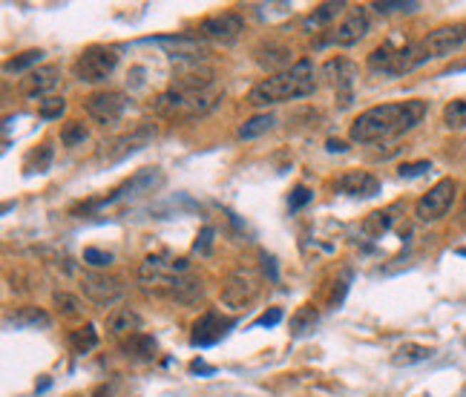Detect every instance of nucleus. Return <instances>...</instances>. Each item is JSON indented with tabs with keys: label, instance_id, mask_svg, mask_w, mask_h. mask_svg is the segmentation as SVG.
<instances>
[{
	"label": "nucleus",
	"instance_id": "1",
	"mask_svg": "<svg viewBox=\"0 0 466 397\" xmlns=\"http://www.w3.org/2000/svg\"><path fill=\"white\" fill-rule=\"evenodd\" d=\"M426 115V101L423 98H409V101H395V104H377L360 113L348 135L354 144H374L385 138H398L409 130H415Z\"/></svg>",
	"mask_w": 466,
	"mask_h": 397
},
{
	"label": "nucleus",
	"instance_id": "2",
	"mask_svg": "<svg viewBox=\"0 0 466 397\" xmlns=\"http://www.w3.org/2000/svg\"><path fill=\"white\" fill-rule=\"evenodd\" d=\"M314 90H317V66L311 58H299L296 63H291V69L259 81L248 93V104L251 107H268V104L296 101V98L311 96Z\"/></svg>",
	"mask_w": 466,
	"mask_h": 397
},
{
	"label": "nucleus",
	"instance_id": "3",
	"mask_svg": "<svg viewBox=\"0 0 466 397\" xmlns=\"http://www.w3.org/2000/svg\"><path fill=\"white\" fill-rule=\"evenodd\" d=\"M219 101H222V90L219 87H210V90H176V87H167L165 93L155 96L152 113L159 118H167V121L202 118Z\"/></svg>",
	"mask_w": 466,
	"mask_h": 397
},
{
	"label": "nucleus",
	"instance_id": "4",
	"mask_svg": "<svg viewBox=\"0 0 466 397\" xmlns=\"http://www.w3.org/2000/svg\"><path fill=\"white\" fill-rule=\"evenodd\" d=\"M463 43H466V24H446V26L432 29L426 38H420V41L412 43V61H415V69L423 66L426 61L455 55Z\"/></svg>",
	"mask_w": 466,
	"mask_h": 397
},
{
	"label": "nucleus",
	"instance_id": "5",
	"mask_svg": "<svg viewBox=\"0 0 466 397\" xmlns=\"http://www.w3.org/2000/svg\"><path fill=\"white\" fill-rule=\"evenodd\" d=\"M115 66H118V52L113 46L93 43V46L81 49V55L75 58L72 75H75V81H81V84H101L115 72Z\"/></svg>",
	"mask_w": 466,
	"mask_h": 397
},
{
	"label": "nucleus",
	"instance_id": "6",
	"mask_svg": "<svg viewBox=\"0 0 466 397\" xmlns=\"http://www.w3.org/2000/svg\"><path fill=\"white\" fill-rule=\"evenodd\" d=\"M152 135H155V127L152 124H135L133 130H127V133L104 141L98 147V153H95V162L98 165H115V162H121V158L138 153L141 147H147L152 141Z\"/></svg>",
	"mask_w": 466,
	"mask_h": 397
},
{
	"label": "nucleus",
	"instance_id": "7",
	"mask_svg": "<svg viewBox=\"0 0 466 397\" xmlns=\"http://www.w3.org/2000/svg\"><path fill=\"white\" fill-rule=\"evenodd\" d=\"M162 185H165L162 167H141V170H135L124 185H118L110 196H104V199H98V202H90L84 210L104 207V205H113V202H121V199H135V196H144V193H155Z\"/></svg>",
	"mask_w": 466,
	"mask_h": 397
},
{
	"label": "nucleus",
	"instance_id": "8",
	"mask_svg": "<svg viewBox=\"0 0 466 397\" xmlns=\"http://www.w3.org/2000/svg\"><path fill=\"white\" fill-rule=\"evenodd\" d=\"M259 297V277L251 268H237L230 271L227 279L222 282V305L239 311L245 305H251Z\"/></svg>",
	"mask_w": 466,
	"mask_h": 397
},
{
	"label": "nucleus",
	"instance_id": "9",
	"mask_svg": "<svg viewBox=\"0 0 466 397\" xmlns=\"http://www.w3.org/2000/svg\"><path fill=\"white\" fill-rule=\"evenodd\" d=\"M457 196V182L455 179H440L437 185H432L415 205V216L420 222H437L449 213L452 202Z\"/></svg>",
	"mask_w": 466,
	"mask_h": 397
},
{
	"label": "nucleus",
	"instance_id": "10",
	"mask_svg": "<svg viewBox=\"0 0 466 397\" xmlns=\"http://www.w3.org/2000/svg\"><path fill=\"white\" fill-rule=\"evenodd\" d=\"M242 32H245V18L242 15H237V12H219V15L204 18L196 26L193 35L207 38V41H216V43H233Z\"/></svg>",
	"mask_w": 466,
	"mask_h": 397
},
{
	"label": "nucleus",
	"instance_id": "11",
	"mask_svg": "<svg viewBox=\"0 0 466 397\" xmlns=\"http://www.w3.org/2000/svg\"><path fill=\"white\" fill-rule=\"evenodd\" d=\"M127 96L124 93H118V90H101V93H93L87 101H84V110H87V115L95 121V124H115L121 115H124V110H127Z\"/></svg>",
	"mask_w": 466,
	"mask_h": 397
},
{
	"label": "nucleus",
	"instance_id": "12",
	"mask_svg": "<svg viewBox=\"0 0 466 397\" xmlns=\"http://www.w3.org/2000/svg\"><path fill=\"white\" fill-rule=\"evenodd\" d=\"M81 291L95 305H113V302H118L124 297L121 279L107 274V271H84L81 274Z\"/></svg>",
	"mask_w": 466,
	"mask_h": 397
},
{
	"label": "nucleus",
	"instance_id": "13",
	"mask_svg": "<svg viewBox=\"0 0 466 397\" xmlns=\"http://www.w3.org/2000/svg\"><path fill=\"white\" fill-rule=\"evenodd\" d=\"M179 274H187V262L185 259H167L162 254L155 257H147L141 265H138V282L141 285H155V288H165L173 277Z\"/></svg>",
	"mask_w": 466,
	"mask_h": 397
},
{
	"label": "nucleus",
	"instance_id": "14",
	"mask_svg": "<svg viewBox=\"0 0 466 397\" xmlns=\"http://www.w3.org/2000/svg\"><path fill=\"white\" fill-rule=\"evenodd\" d=\"M323 78L337 90L340 96V107H348L351 104V90H354V78H357V66L348 61V58H328L323 63Z\"/></svg>",
	"mask_w": 466,
	"mask_h": 397
},
{
	"label": "nucleus",
	"instance_id": "15",
	"mask_svg": "<svg viewBox=\"0 0 466 397\" xmlns=\"http://www.w3.org/2000/svg\"><path fill=\"white\" fill-rule=\"evenodd\" d=\"M233 326V320H227V316H222L219 311H204L199 320L193 323V337H190V343L196 346V349H207V346H216L224 334H227V329Z\"/></svg>",
	"mask_w": 466,
	"mask_h": 397
},
{
	"label": "nucleus",
	"instance_id": "16",
	"mask_svg": "<svg viewBox=\"0 0 466 397\" xmlns=\"http://www.w3.org/2000/svg\"><path fill=\"white\" fill-rule=\"evenodd\" d=\"M159 43L167 46V55L176 58L179 63H202L207 55L199 35H167V38H159Z\"/></svg>",
	"mask_w": 466,
	"mask_h": 397
},
{
	"label": "nucleus",
	"instance_id": "17",
	"mask_svg": "<svg viewBox=\"0 0 466 397\" xmlns=\"http://www.w3.org/2000/svg\"><path fill=\"white\" fill-rule=\"evenodd\" d=\"M58 81H61V69L58 66H38V69H32L24 81H21V93L26 96V98H38V101H43V98H49V93L58 87Z\"/></svg>",
	"mask_w": 466,
	"mask_h": 397
},
{
	"label": "nucleus",
	"instance_id": "18",
	"mask_svg": "<svg viewBox=\"0 0 466 397\" xmlns=\"http://www.w3.org/2000/svg\"><path fill=\"white\" fill-rule=\"evenodd\" d=\"M334 187L346 196H354V199H368V196H377L380 193V179L366 173V170H346L343 176H337Z\"/></svg>",
	"mask_w": 466,
	"mask_h": 397
},
{
	"label": "nucleus",
	"instance_id": "19",
	"mask_svg": "<svg viewBox=\"0 0 466 397\" xmlns=\"http://www.w3.org/2000/svg\"><path fill=\"white\" fill-rule=\"evenodd\" d=\"M366 32H368V18H366V12H348V15L337 24V29L331 32V43H337V46H351V43L363 41Z\"/></svg>",
	"mask_w": 466,
	"mask_h": 397
},
{
	"label": "nucleus",
	"instance_id": "20",
	"mask_svg": "<svg viewBox=\"0 0 466 397\" xmlns=\"http://www.w3.org/2000/svg\"><path fill=\"white\" fill-rule=\"evenodd\" d=\"M165 294H167L170 299H176V302L190 305V302H199V299H202L204 288H202V279H199V277L179 274V277H173V279L165 285Z\"/></svg>",
	"mask_w": 466,
	"mask_h": 397
},
{
	"label": "nucleus",
	"instance_id": "21",
	"mask_svg": "<svg viewBox=\"0 0 466 397\" xmlns=\"http://www.w3.org/2000/svg\"><path fill=\"white\" fill-rule=\"evenodd\" d=\"M6 326H15V329H49V314L43 308H35V305H24V308H15L12 314H6Z\"/></svg>",
	"mask_w": 466,
	"mask_h": 397
},
{
	"label": "nucleus",
	"instance_id": "22",
	"mask_svg": "<svg viewBox=\"0 0 466 397\" xmlns=\"http://www.w3.org/2000/svg\"><path fill=\"white\" fill-rule=\"evenodd\" d=\"M257 61H259V66H265V69H271V72H285V69H291L288 63H291V49L288 46H282V43H268V46H259L257 49Z\"/></svg>",
	"mask_w": 466,
	"mask_h": 397
},
{
	"label": "nucleus",
	"instance_id": "23",
	"mask_svg": "<svg viewBox=\"0 0 466 397\" xmlns=\"http://www.w3.org/2000/svg\"><path fill=\"white\" fill-rule=\"evenodd\" d=\"M141 329V316L133 308H115L107 316V331L110 334H135Z\"/></svg>",
	"mask_w": 466,
	"mask_h": 397
},
{
	"label": "nucleus",
	"instance_id": "24",
	"mask_svg": "<svg viewBox=\"0 0 466 397\" xmlns=\"http://www.w3.org/2000/svg\"><path fill=\"white\" fill-rule=\"evenodd\" d=\"M274 127H276V115H271V113H259V115H251L248 121H242L239 130H237V135H239L242 141H254V138L271 133Z\"/></svg>",
	"mask_w": 466,
	"mask_h": 397
},
{
	"label": "nucleus",
	"instance_id": "25",
	"mask_svg": "<svg viewBox=\"0 0 466 397\" xmlns=\"http://www.w3.org/2000/svg\"><path fill=\"white\" fill-rule=\"evenodd\" d=\"M398 55H400V49H395L392 43H380L377 49L368 52V66L374 72H383V75H395Z\"/></svg>",
	"mask_w": 466,
	"mask_h": 397
},
{
	"label": "nucleus",
	"instance_id": "26",
	"mask_svg": "<svg viewBox=\"0 0 466 397\" xmlns=\"http://www.w3.org/2000/svg\"><path fill=\"white\" fill-rule=\"evenodd\" d=\"M52 158H55V150H52L46 141L38 144V147L29 150L26 158H24V173H26V176H32V173H46V170L52 167Z\"/></svg>",
	"mask_w": 466,
	"mask_h": 397
},
{
	"label": "nucleus",
	"instance_id": "27",
	"mask_svg": "<svg viewBox=\"0 0 466 397\" xmlns=\"http://www.w3.org/2000/svg\"><path fill=\"white\" fill-rule=\"evenodd\" d=\"M121 349H124L127 354L138 357V360H152V357H155V351H159V346H155V340H152L150 334H141V331L130 334V340H127Z\"/></svg>",
	"mask_w": 466,
	"mask_h": 397
},
{
	"label": "nucleus",
	"instance_id": "28",
	"mask_svg": "<svg viewBox=\"0 0 466 397\" xmlns=\"http://www.w3.org/2000/svg\"><path fill=\"white\" fill-rule=\"evenodd\" d=\"M343 9H346L343 0H337V4H320L314 12L305 18V29H323V26H328Z\"/></svg>",
	"mask_w": 466,
	"mask_h": 397
},
{
	"label": "nucleus",
	"instance_id": "29",
	"mask_svg": "<svg viewBox=\"0 0 466 397\" xmlns=\"http://www.w3.org/2000/svg\"><path fill=\"white\" fill-rule=\"evenodd\" d=\"M41 61H43V49H24V52H18L15 58H9V61L4 63V72H6V75H21V72L38 66Z\"/></svg>",
	"mask_w": 466,
	"mask_h": 397
},
{
	"label": "nucleus",
	"instance_id": "30",
	"mask_svg": "<svg viewBox=\"0 0 466 397\" xmlns=\"http://www.w3.org/2000/svg\"><path fill=\"white\" fill-rule=\"evenodd\" d=\"M432 354H435V351H432L429 346H420V343H406V346H400V349L395 351L392 363H395V366H415V363L429 360Z\"/></svg>",
	"mask_w": 466,
	"mask_h": 397
},
{
	"label": "nucleus",
	"instance_id": "31",
	"mask_svg": "<svg viewBox=\"0 0 466 397\" xmlns=\"http://www.w3.org/2000/svg\"><path fill=\"white\" fill-rule=\"evenodd\" d=\"M317 326V308L314 305H299L296 314L291 316V337H302L308 331H314Z\"/></svg>",
	"mask_w": 466,
	"mask_h": 397
},
{
	"label": "nucleus",
	"instance_id": "32",
	"mask_svg": "<svg viewBox=\"0 0 466 397\" xmlns=\"http://www.w3.org/2000/svg\"><path fill=\"white\" fill-rule=\"evenodd\" d=\"M392 213L388 210H371L366 219H363V225H360V230L368 236V239H377V236H383L388 227H392Z\"/></svg>",
	"mask_w": 466,
	"mask_h": 397
},
{
	"label": "nucleus",
	"instance_id": "33",
	"mask_svg": "<svg viewBox=\"0 0 466 397\" xmlns=\"http://www.w3.org/2000/svg\"><path fill=\"white\" fill-rule=\"evenodd\" d=\"M69 346L75 354H90L95 346H98V331L93 326H84V329H78L69 334Z\"/></svg>",
	"mask_w": 466,
	"mask_h": 397
},
{
	"label": "nucleus",
	"instance_id": "34",
	"mask_svg": "<svg viewBox=\"0 0 466 397\" xmlns=\"http://www.w3.org/2000/svg\"><path fill=\"white\" fill-rule=\"evenodd\" d=\"M443 124L449 130H466V98H455L443 107Z\"/></svg>",
	"mask_w": 466,
	"mask_h": 397
},
{
	"label": "nucleus",
	"instance_id": "35",
	"mask_svg": "<svg viewBox=\"0 0 466 397\" xmlns=\"http://www.w3.org/2000/svg\"><path fill=\"white\" fill-rule=\"evenodd\" d=\"M371 9H377L380 15H398V12H415L420 9L418 0H377V4H371Z\"/></svg>",
	"mask_w": 466,
	"mask_h": 397
},
{
	"label": "nucleus",
	"instance_id": "36",
	"mask_svg": "<svg viewBox=\"0 0 466 397\" xmlns=\"http://www.w3.org/2000/svg\"><path fill=\"white\" fill-rule=\"evenodd\" d=\"M87 127L81 124V121H66L63 127H61V141H63V147H78V144H84L87 141Z\"/></svg>",
	"mask_w": 466,
	"mask_h": 397
},
{
	"label": "nucleus",
	"instance_id": "37",
	"mask_svg": "<svg viewBox=\"0 0 466 397\" xmlns=\"http://www.w3.org/2000/svg\"><path fill=\"white\" fill-rule=\"evenodd\" d=\"M63 113H66V101H63L61 96H49V98H43V101L38 104V115H41V118H46V121L61 118Z\"/></svg>",
	"mask_w": 466,
	"mask_h": 397
},
{
	"label": "nucleus",
	"instance_id": "38",
	"mask_svg": "<svg viewBox=\"0 0 466 397\" xmlns=\"http://www.w3.org/2000/svg\"><path fill=\"white\" fill-rule=\"evenodd\" d=\"M52 299H55V305H58V311L63 316H78V314H81V302H78V297H72L66 291H55Z\"/></svg>",
	"mask_w": 466,
	"mask_h": 397
},
{
	"label": "nucleus",
	"instance_id": "39",
	"mask_svg": "<svg viewBox=\"0 0 466 397\" xmlns=\"http://www.w3.org/2000/svg\"><path fill=\"white\" fill-rule=\"evenodd\" d=\"M84 262L90 265V268H110V262H113V254L110 251H101V248H84Z\"/></svg>",
	"mask_w": 466,
	"mask_h": 397
},
{
	"label": "nucleus",
	"instance_id": "40",
	"mask_svg": "<svg viewBox=\"0 0 466 397\" xmlns=\"http://www.w3.org/2000/svg\"><path fill=\"white\" fill-rule=\"evenodd\" d=\"M311 199H314V193H311L305 185H296V187L291 190V196H288V207H291V210H299V207H305Z\"/></svg>",
	"mask_w": 466,
	"mask_h": 397
},
{
	"label": "nucleus",
	"instance_id": "41",
	"mask_svg": "<svg viewBox=\"0 0 466 397\" xmlns=\"http://www.w3.org/2000/svg\"><path fill=\"white\" fill-rule=\"evenodd\" d=\"M213 236H216V230H213L210 225H204L202 233L196 236V242H193V251H196V254H210V248H213Z\"/></svg>",
	"mask_w": 466,
	"mask_h": 397
},
{
	"label": "nucleus",
	"instance_id": "42",
	"mask_svg": "<svg viewBox=\"0 0 466 397\" xmlns=\"http://www.w3.org/2000/svg\"><path fill=\"white\" fill-rule=\"evenodd\" d=\"M426 170H432V162H426V158H420V162H406V165L398 167V173H400L403 179H415V176H420V173H426Z\"/></svg>",
	"mask_w": 466,
	"mask_h": 397
},
{
	"label": "nucleus",
	"instance_id": "43",
	"mask_svg": "<svg viewBox=\"0 0 466 397\" xmlns=\"http://www.w3.org/2000/svg\"><path fill=\"white\" fill-rule=\"evenodd\" d=\"M279 323H282V308H268L265 314H259L257 320H254L257 329H274V326H279Z\"/></svg>",
	"mask_w": 466,
	"mask_h": 397
},
{
	"label": "nucleus",
	"instance_id": "44",
	"mask_svg": "<svg viewBox=\"0 0 466 397\" xmlns=\"http://www.w3.org/2000/svg\"><path fill=\"white\" fill-rule=\"evenodd\" d=\"M326 150H328V153H346V150H348V144H346V141H340V138H328V141H326Z\"/></svg>",
	"mask_w": 466,
	"mask_h": 397
},
{
	"label": "nucleus",
	"instance_id": "45",
	"mask_svg": "<svg viewBox=\"0 0 466 397\" xmlns=\"http://www.w3.org/2000/svg\"><path fill=\"white\" fill-rule=\"evenodd\" d=\"M190 371H193V374H213L216 368L207 366V363H202V360H193V363H190Z\"/></svg>",
	"mask_w": 466,
	"mask_h": 397
},
{
	"label": "nucleus",
	"instance_id": "46",
	"mask_svg": "<svg viewBox=\"0 0 466 397\" xmlns=\"http://www.w3.org/2000/svg\"><path fill=\"white\" fill-rule=\"evenodd\" d=\"M463 219H466V193H463Z\"/></svg>",
	"mask_w": 466,
	"mask_h": 397
}]
</instances>
